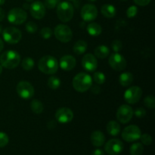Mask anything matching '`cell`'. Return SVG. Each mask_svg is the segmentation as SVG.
Returning <instances> with one entry per match:
<instances>
[{
  "label": "cell",
  "instance_id": "cell-1",
  "mask_svg": "<svg viewBox=\"0 0 155 155\" xmlns=\"http://www.w3.org/2000/svg\"><path fill=\"white\" fill-rule=\"evenodd\" d=\"M38 68L43 74L52 75L58 70V61L51 55L43 56L38 62Z\"/></svg>",
  "mask_w": 155,
  "mask_h": 155
},
{
  "label": "cell",
  "instance_id": "cell-2",
  "mask_svg": "<svg viewBox=\"0 0 155 155\" xmlns=\"http://www.w3.org/2000/svg\"><path fill=\"white\" fill-rule=\"evenodd\" d=\"M21 63V56L15 50H8L0 56V64L7 69H15Z\"/></svg>",
  "mask_w": 155,
  "mask_h": 155
},
{
  "label": "cell",
  "instance_id": "cell-3",
  "mask_svg": "<svg viewBox=\"0 0 155 155\" xmlns=\"http://www.w3.org/2000/svg\"><path fill=\"white\" fill-rule=\"evenodd\" d=\"M73 87L79 92H85L92 86V78L85 72L79 73L73 79Z\"/></svg>",
  "mask_w": 155,
  "mask_h": 155
},
{
  "label": "cell",
  "instance_id": "cell-4",
  "mask_svg": "<svg viewBox=\"0 0 155 155\" xmlns=\"http://www.w3.org/2000/svg\"><path fill=\"white\" fill-rule=\"evenodd\" d=\"M57 15L61 22L66 23L74 17V8L71 3L68 2H60L57 5Z\"/></svg>",
  "mask_w": 155,
  "mask_h": 155
},
{
  "label": "cell",
  "instance_id": "cell-5",
  "mask_svg": "<svg viewBox=\"0 0 155 155\" xmlns=\"http://www.w3.org/2000/svg\"><path fill=\"white\" fill-rule=\"evenodd\" d=\"M8 21L15 25H21L24 24L27 18V14L21 8H14L9 11L8 14Z\"/></svg>",
  "mask_w": 155,
  "mask_h": 155
},
{
  "label": "cell",
  "instance_id": "cell-6",
  "mask_svg": "<svg viewBox=\"0 0 155 155\" xmlns=\"http://www.w3.org/2000/svg\"><path fill=\"white\" fill-rule=\"evenodd\" d=\"M54 34L58 40L64 43L69 42L73 37L72 30L65 24H58L56 26L54 30Z\"/></svg>",
  "mask_w": 155,
  "mask_h": 155
},
{
  "label": "cell",
  "instance_id": "cell-7",
  "mask_svg": "<svg viewBox=\"0 0 155 155\" xmlns=\"http://www.w3.org/2000/svg\"><path fill=\"white\" fill-rule=\"evenodd\" d=\"M2 37L6 42L9 44H17L21 41L22 33L19 29L14 27H6L2 31Z\"/></svg>",
  "mask_w": 155,
  "mask_h": 155
},
{
  "label": "cell",
  "instance_id": "cell-8",
  "mask_svg": "<svg viewBox=\"0 0 155 155\" xmlns=\"http://www.w3.org/2000/svg\"><path fill=\"white\" fill-rule=\"evenodd\" d=\"M17 93L24 99H30L34 95V88L27 81H21L16 86Z\"/></svg>",
  "mask_w": 155,
  "mask_h": 155
},
{
  "label": "cell",
  "instance_id": "cell-9",
  "mask_svg": "<svg viewBox=\"0 0 155 155\" xmlns=\"http://www.w3.org/2000/svg\"><path fill=\"white\" fill-rule=\"evenodd\" d=\"M142 135L141 130L136 125H130L124 129L122 132V138L127 142H135L140 139Z\"/></svg>",
  "mask_w": 155,
  "mask_h": 155
},
{
  "label": "cell",
  "instance_id": "cell-10",
  "mask_svg": "<svg viewBox=\"0 0 155 155\" xmlns=\"http://www.w3.org/2000/svg\"><path fill=\"white\" fill-rule=\"evenodd\" d=\"M142 96V90L139 86H131L124 92V99L128 104H134L139 102Z\"/></svg>",
  "mask_w": 155,
  "mask_h": 155
},
{
  "label": "cell",
  "instance_id": "cell-11",
  "mask_svg": "<svg viewBox=\"0 0 155 155\" xmlns=\"http://www.w3.org/2000/svg\"><path fill=\"white\" fill-rule=\"evenodd\" d=\"M108 63L110 68L116 71H122L127 67V61L125 58L118 52L110 54L108 59Z\"/></svg>",
  "mask_w": 155,
  "mask_h": 155
},
{
  "label": "cell",
  "instance_id": "cell-12",
  "mask_svg": "<svg viewBox=\"0 0 155 155\" xmlns=\"http://www.w3.org/2000/svg\"><path fill=\"white\" fill-rule=\"evenodd\" d=\"M117 119L121 124H127L133 117V110L130 105L123 104L117 110Z\"/></svg>",
  "mask_w": 155,
  "mask_h": 155
},
{
  "label": "cell",
  "instance_id": "cell-13",
  "mask_svg": "<svg viewBox=\"0 0 155 155\" xmlns=\"http://www.w3.org/2000/svg\"><path fill=\"white\" fill-rule=\"evenodd\" d=\"M124 147V143L120 139H113L105 144L104 150L109 155H118L122 152Z\"/></svg>",
  "mask_w": 155,
  "mask_h": 155
},
{
  "label": "cell",
  "instance_id": "cell-14",
  "mask_svg": "<svg viewBox=\"0 0 155 155\" xmlns=\"http://www.w3.org/2000/svg\"><path fill=\"white\" fill-rule=\"evenodd\" d=\"M82 19L84 21H92L98 16V9L92 4H86L80 12Z\"/></svg>",
  "mask_w": 155,
  "mask_h": 155
},
{
  "label": "cell",
  "instance_id": "cell-15",
  "mask_svg": "<svg viewBox=\"0 0 155 155\" xmlns=\"http://www.w3.org/2000/svg\"><path fill=\"white\" fill-rule=\"evenodd\" d=\"M74 118V112L68 107H61L55 113V119L60 124H68Z\"/></svg>",
  "mask_w": 155,
  "mask_h": 155
},
{
  "label": "cell",
  "instance_id": "cell-16",
  "mask_svg": "<svg viewBox=\"0 0 155 155\" xmlns=\"http://www.w3.org/2000/svg\"><path fill=\"white\" fill-rule=\"evenodd\" d=\"M81 63L83 69L89 72H93L98 68V61L96 57L90 53L86 54L83 56Z\"/></svg>",
  "mask_w": 155,
  "mask_h": 155
},
{
  "label": "cell",
  "instance_id": "cell-17",
  "mask_svg": "<svg viewBox=\"0 0 155 155\" xmlns=\"http://www.w3.org/2000/svg\"><path fill=\"white\" fill-rule=\"evenodd\" d=\"M30 12L31 16L36 20H41L45 15V7L39 1L33 2L30 5Z\"/></svg>",
  "mask_w": 155,
  "mask_h": 155
},
{
  "label": "cell",
  "instance_id": "cell-18",
  "mask_svg": "<svg viewBox=\"0 0 155 155\" xmlns=\"http://www.w3.org/2000/svg\"><path fill=\"white\" fill-rule=\"evenodd\" d=\"M77 64L75 58L72 55H64L61 58L59 65L61 68L65 71H70L74 69Z\"/></svg>",
  "mask_w": 155,
  "mask_h": 155
},
{
  "label": "cell",
  "instance_id": "cell-19",
  "mask_svg": "<svg viewBox=\"0 0 155 155\" xmlns=\"http://www.w3.org/2000/svg\"><path fill=\"white\" fill-rule=\"evenodd\" d=\"M91 142L95 147H101L105 142V136L100 130H95L91 134Z\"/></svg>",
  "mask_w": 155,
  "mask_h": 155
},
{
  "label": "cell",
  "instance_id": "cell-20",
  "mask_svg": "<svg viewBox=\"0 0 155 155\" xmlns=\"http://www.w3.org/2000/svg\"><path fill=\"white\" fill-rule=\"evenodd\" d=\"M101 12L104 18H112L116 15V8L110 4H104L101 6Z\"/></svg>",
  "mask_w": 155,
  "mask_h": 155
},
{
  "label": "cell",
  "instance_id": "cell-21",
  "mask_svg": "<svg viewBox=\"0 0 155 155\" xmlns=\"http://www.w3.org/2000/svg\"><path fill=\"white\" fill-rule=\"evenodd\" d=\"M106 130H107L108 134H110V136H117L120 132V125L117 121L110 120L107 124Z\"/></svg>",
  "mask_w": 155,
  "mask_h": 155
},
{
  "label": "cell",
  "instance_id": "cell-22",
  "mask_svg": "<svg viewBox=\"0 0 155 155\" xmlns=\"http://www.w3.org/2000/svg\"><path fill=\"white\" fill-rule=\"evenodd\" d=\"M95 56L99 59H104L110 54V49L107 46L104 45H101L95 48Z\"/></svg>",
  "mask_w": 155,
  "mask_h": 155
},
{
  "label": "cell",
  "instance_id": "cell-23",
  "mask_svg": "<svg viewBox=\"0 0 155 155\" xmlns=\"http://www.w3.org/2000/svg\"><path fill=\"white\" fill-rule=\"evenodd\" d=\"M133 82V75L130 72H124L120 75L119 83L124 87L130 86Z\"/></svg>",
  "mask_w": 155,
  "mask_h": 155
},
{
  "label": "cell",
  "instance_id": "cell-24",
  "mask_svg": "<svg viewBox=\"0 0 155 155\" xmlns=\"http://www.w3.org/2000/svg\"><path fill=\"white\" fill-rule=\"evenodd\" d=\"M86 30L90 36H98L102 32V28H101V25L98 24V23L92 22L88 24L87 27H86Z\"/></svg>",
  "mask_w": 155,
  "mask_h": 155
},
{
  "label": "cell",
  "instance_id": "cell-25",
  "mask_svg": "<svg viewBox=\"0 0 155 155\" xmlns=\"http://www.w3.org/2000/svg\"><path fill=\"white\" fill-rule=\"evenodd\" d=\"M87 42L85 40L80 39V40H78L77 42H75L73 50H74V52L75 54L80 55V54H83L86 52V50H87Z\"/></svg>",
  "mask_w": 155,
  "mask_h": 155
},
{
  "label": "cell",
  "instance_id": "cell-26",
  "mask_svg": "<svg viewBox=\"0 0 155 155\" xmlns=\"http://www.w3.org/2000/svg\"><path fill=\"white\" fill-rule=\"evenodd\" d=\"M30 108L32 111L36 114H40L43 112L44 105L42 101L38 99H34L30 103Z\"/></svg>",
  "mask_w": 155,
  "mask_h": 155
},
{
  "label": "cell",
  "instance_id": "cell-27",
  "mask_svg": "<svg viewBox=\"0 0 155 155\" xmlns=\"http://www.w3.org/2000/svg\"><path fill=\"white\" fill-rule=\"evenodd\" d=\"M35 64V62L33 59L30 57H26L24 58L21 62V67L23 69L26 71H31L33 68Z\"/></svg>",
  "mask_w": 155,
  "mask_h": 155
},
{
  "label": "cell",
  "instance_id": "cell-28",
  "mask_svg": "<svg viewBox=\"0 0 155 155\" xmlns=\"http://www.w3.org/2000/svg\"><path fill=\"white\" fill-rule=\"evenodd\" d=\"M144 151V147L142 143L136 142L133 144L130 148V152L131 155H142Z\"/></svg>",
  "mask_w": 155,
  "mask_h": 155
},
{
  "label": "cell",
  "instance_id": "cell-29",
  "mask_svg": "<svg viewBox=\"0 0 155 155\" xmlns=\"http://www.w3.org/2000/svg\"><path fill=\"white\" fill-rule=\"evenodd\" d=\"M48 86L51 89L53 90H56L58 89L61 86V80L58 77H55V76H52V77H49L48 80Z\"/></svg>",
  "mask_w": 155,
  "mask_h": 155
},
{
  "label": "cell",
  "instance_id": "cell-30",
  "mask_svg": "<svg viewBox=\"0 0 155 155\" xmlns=\"http://www.w3.org/2000/svg\"><path fill=\"white\" fill-rule=\"evenodd\" d=\"M93 80L98 85H101L104 83L106 80L105 75L101 71H96L93 74Z\"/></svg>",
  "mask_w": 155,
  "mask_h": 155
},
{
  "label": "cell",
  "instance_id": "cell-31",
  "mask_svg": "<svg viewBox=\"0 0 155 155\" xmlns=\"http://www.w3.org/2000/svg\"><path fill=\"white\" fill-rule=\"evenodd\" d=\"M144 104L147 107L150 109H154L155 107V98L154 95H148L144 99Z\"/></svg>",
  "mask_w": 155,
  "mask_h": 155
},
{
  "label": "cell",
  "instance_id": "cell-32",
  "mask_svg": "<svg viewBox=\"0 0 155 155\" xmlns=\"http://www.w3.org/2000/svg\"><path fill=\"white\" fill-rule=\"evenodd\" d=\"M40 36L45 39H49L52 36V30H51V29L50 27H42L40 30Z\"/></svg>",
  "mask_w": 155,
  "mask_h": 155
},
{
  "label": "cell",
  "instance_id": "cell-33",
  "mask_svg": "<svg viewBox=\"0 0 155 155\" xmlns=\"http://www.w3.org/2000/svg\"><path fill=\"white\" fill-rule=\"evenodd\" d=\"M25 28H26V30H27L28 33H34L37 31L38 26L37 24H35V23L33 22V21H29V22H27V24H26Z\"/></svg>",
  "mask_w": 155,
  "mask_h": 155
},
{
  "label": "cell",
  "instance_id": "cell-34",
  "mask_svg": "<svg viewBox=\"0 0 155 155\" xmlns=\"http://www.w3.org/2000/svg\"><path fill=\"white\" fill-rule=\"evenodd\" d=\"M60 2L61 0H45L43 4L48 9H52L54 8Z\"/></svg>",
  "mask_w": 155,
  "mask_h": 155
},
{
  "label": "cell",
  "instance_id": "cell-35",
  "mask_svg": "<svg viewBox=\"0 0 155 155\" xmlns=\"http://www.w3.org/2000/svg\"><path fill=\"white\" fill-rule=\"evenodd\" d=\"M9 142V138L6 133L0 132V148H4L8 145Z\"/></svg>",
  "mask_w": 155,
  "mask_h": 155
},
{
  "label": "cell",
  "instance_id": "cell-36",
  "mask_svg": "<svg viewBox=\"0 0 155 155\" xmlns=\"http://www.w3.org/2000/svg\"><path fill=\"white\" fill-rule=\"evenodd\" d=\"M111 47L114 52H119L123 48L122 42L120 40H118V39L114 40L113 42L111 43Z\"/></svg>",
  "mask_w": 155,
  "mask_h": 155
},
{
  "label": "cell",
  "instance_id": "cell-37",
  "mask_svg": "<svg viewBox=\"0 0 155 155\" xmlns=\"http://www.w3.org/2000/svg\"><path fill=\"white\" fill-rule=\"evenodd\" d=\"M138 13V8L135 5H132L128 8L127 10V16L129 18H133L136 17Z\"/></svg>",
  "mask_w": 155,
  "mask_h": 155
},
{
  "label": "cell",
  "instance_id": "cell-38",
  "mask_svg": "<svg viewBox=\"0 0 155 155\" xmlns=\"http://www.w3.org/2000/svg\"><path fill=\"white\" fill-rule=\"evenodd\" d=\"M140 139L142 141V143L145 145H150L152 143V137L149 134H143L141 135Z\"/></svg>",
  "mask_w": 155,
  "mask_h": 155
},
{
  "label": "cell",
  "instance_id": "cell-39",
  "mask_svg": "<svg viewBox=\"0 0 155 155\" xmlns=\"http://www.w3.org/2000/svg\"><path fill=\"white\" fill-rule=\"evenodd\" d=\"M133 115L139 118H142L146 115V110L143 107H138L133 111Z\"/></svg>",
  "mask_w": 155,
  "mask_h": 155
},
{
  "label": "cell",
  "instance_id": "cell-40",
  "mask_svg": "<svg viewBox=\"0 0 155 155\" xmlns=\"http://www.w3.org/2000/svg\"><path fill=\"white\" fill-rule=\"evenodd\" d=\"M136 5L139 6H145L151 2V0H133Z\"/></svg>",
  "mask_w": 155,
  "mask_h": 155
},
{
  "label": "cell",
  "instance_id": "cell-41",
  "mask_svg": "<svg viewBox=\"0 0 155 155\" xmlns=\"http://www.w3.org/2000/svg\"><path fill=\"white\" fill-rule=\"evenodd\" d=\"M90 89L92 93L95 94V95H98V94H99L100 92H101V88H100L98 86H92Z\"/></svg>",
  "mask_w": 155,
  "mask_h": 155
},
{
  "label": "cell",
  "instance_id": "cell-42",
  "mask_svg": "<svg viewBox=\"0 0 155 155\" xmlns=\"http://www.w3.org/2000/svg\"><path fill=\"white\" fill-rule=\"evenodd\" d=\"M56 126H57V124H56V122L54 120H50L49 122H48V124H47V127H48L49 130H53V129L55 128Z\"/></svg>",
  "mask_w": 155,
  "mask_h": 155
},
{
  "label": "cell",
  "instance_id": "cell-43",
  "mask_svg": "<svg viewBox=\"0 0 155 155\" xmlns=\"http://www.w3.org/2000/svg\"><path fill=\"white\" fill-rule=\"evenodd\" d=\"M92 155H104V152L101 149H95L92 151Z\"/></svg>",
  "mask_w": 155,
  "mask_h": 155
},
{
  "label": "cell",
  "instance_id": "cell-44",
  "mask_svg": "<svg viewBox=\"0 0 155 155\" xmlns=\"http://www.w3.org/2000/svg\"><path fill=\"white\" fill-rule=\"evenodd\" d=\"M5 11L3 10L2 8H0V21H2L5 19Z\"/></svg>",
  "mask_w": 155,
  "mask_h": 155
},
{
  "label": "cell",
  "instance_id": "cell-45",
  "mask_svg": "<svg viewBox=\"0 0 155 155\" xmlns=\"http://www.w3.org/2000/svg\"><path fill=\"white\" fill-rule=\"evenodd\" d=\"M3 48H4V42H3L2 39L0 38V52H1L2 51Z\"/></svg>",
  "mask_w": 155,
  "mask_h": 155
},
{
  "label": "cell",
  "instance_id": "cell-46",
  "mask_svg": "<svg viewBox=\"0 0 155 155\" xmlns=\"http://www.w3.org/2000/svg\"><path fill=\"white\" fill-rule=\"evenodd\" d=\"M23 7H24V9H28L30 8V5H29L27 3H25V4H24V5H23Z\"/></svg>",
  "mask_w": 155,
  "mask_h": 155
},
{
  "label": "cell",
  "instance_id": "cell-47",
  "mask_svg": "<svg viewBox=\"0 0 155 155\" xmlns=\"http://www.w3.org/2000/svg\"><path fill=\"white\" fill-rule=\"evenodd\" d=\"M5 2V0H0V5H2Z\"/></svg>",
  "mask_w": 155,
  "mask_h": 155
},
{
  "label": "cell",
  "instance_id": "cell-48",
  "mask_svg": "<svg viewBox=\"0 0 155 155\" xmlns=\"http://www.w3.org/2000/svg\"><path fill=\"white\" fill-rule=\"evenodd\" d=\"M2 73V65H0V74Z\"/></svg>",
  "mask_w": 155,
  "mask_h": 155
},
{
  "label": "cell",
  "instance_id": "cell-49",
  "mask_svg": "<svg viewBox=\"0 0 155 155\" xmlns=\"http://www.w3.org/2000/svg\"><path fill=\"white\" fill-rule=\"evenodd\" d=\"M2 25L0 24V33H2Z\"/></svg>",
  "mask_w": 155,
  "mask_h": 155
},
{
  "label": "cell",
  "instance_id": "cell-50",
  "mask_svg": "<svg viewBox=\"0 0 155 155\" xmlns=\"http://www.w3.org/2000/svg\"><path fill=\"white\" fill-rule=\"evenodd\" d=\"M26 1H27V2H33V0H26Z\"/></svg>",
  "mask_w": 155,
  "mask_h": 155
},
{
  "label": "cell",
  "instance_id": "cell-51",
  "mask_svg": "<svg viewBox=\"0 0 155 155\" xmlns=\"http://www.w3.org/2000/svg\"><path fill=\"white\" fill-rule=\"evenodd\" d=\"M89 1H91V2H95V1H96V0H89Z\"/></svg>",
  "mask_w": 155,
  "mask_h": 155
},
{
  "label": "cell",
  "instance_id": "cell-52",
  "mask_svg": "<svg viewBox=\"0 0 155 155\" xmlns=\"http://www.w3.org/2000/svg\"><path fill=\"white\" fill-rule=\"evenodd\" d=\"M120 1H122V2H124V1H127V0H120Z\"/></svg>",
  "mask_w": 155,
  "mask_h": 155
},
{
  "label": "cell",
  "instance_id": "cell-53",
  "mask_svg": "<svg viewBox=\"0 0 155 155\" xmlns=\"http://www.w3.org/2000/svg\"><path fill=\"white\" fill-rule=\"evenodd\" d=\"M68 1H74V0H68Z\"/></svg>",
  "mask_w": 155,
  "mask_h": 155
}]
</instances>
